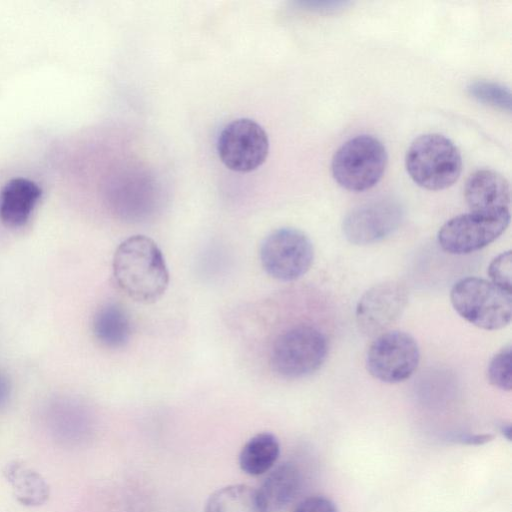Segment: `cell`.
Returning <instances> with one entry per match:
<instances>
[{
	"instance_id": "10",
	"label": "cell",
	"mask_w": 512,
	"mask_h": 512,
	"mask_svg": "<svg viewBox=\"0 0 512 512\" xmlns=\"http://www.w3.org/2000/svg\"><path fill=\"white\" fill-rule=\"evenodd\" d=\"M409 293L404 284L390 280L374 285L359 299L356 323L366 336L384 333L403 314Z\"/></svg>"
},
{
	"instance_id": "4",
	"label": "cell",
	"mask_w": 512,
	"mask_h": 512,
	"mask_svg": "<svg viewBox=\"0 0 512 512\" xmlns=\"http://www.w3.org/2000/svg\"><path fill=\"white\" fill-rule=\"evenodd\" d=\"M387 152L380 140L362 134L350 138L335 152L331 171L344 189L363 192L374 187L382 178L387 165Z\"/></svg>"
},
{
	"instance_id": "6",
	"label": "cell",
	"mask_w": 512,
	"mask_h": 512,
	"mask_svg": "<svg viewBox=\"0 0 512 512\" xmlns=\"http://www.w3.org/2000/svg\"><path fill=\"white\" fill-rule=\"evenodd\" d=\"M260 262L266 273L279 281H294L311 267L314 248L301 230L283 227L272 231L261 243Z\"/></svg>"
},
{
	"instance_id": "22",
	"label": "cell",
	"mask_w": 512,
	"mask_h": 512,
	"mask_svg": "<svg viewBox=\"0 0 512 512\" xmlns=\"http://www.w3.org/2000/svg\"><path fill=\"white\" fill-rule=\"evenodd\" d=\"M293 512H338V509L329 498L314 495L300 501Z\"/></svg>"
},
{
	"instance_id": "3",
	"label": "cell",
	"mask_w": 512,
	"mask_h": 512,
	"mask_svg": "<svg viewBox=\"0 0 512 512\" xmlns=\"http://www.w3.org/2000/svg\"><path fill=\"white\" fill-rule=\"evenodd\" d=\"M455 311L467 322L484 330L507 326L512 316L511 294L478 277L458 280L450 292Z\"/></svg>"
},
{
	"instance_id": "9",
	"label": "cell",
	"mask_w": 512,
	"mask_h": 512,
	"mask_svg": "<svg viewBox=\"0 0 512 512\" xmlns=\"http://www.w3.org/2000/svg\"><path fill=\"white\" fill-rule=\"evenodd\" d=\"M419 360V346L413 336L403 331H389L378 335L371 343L366 367L375 379L394 384L410 378Z\"/></svg>"
},
{
	"instance_id": "7",
	"label": "cell",
	"mask_w": 512,
	"mask_h": 512,
	"mask_svg": "<svg viewBox=\"0 0 512 512\" xmlns=\"http://www.w3.org/2000/svg\"><path fill=\"white\" fill-rule=\"evenodd\" d=\"M509 222V209L471 211L444 223L437 235L438 243L450 254H469L495 241L506 230Z\"/></svg>"
},
{
	"instance_id": "25",
	"label": "cell",
	"mask_w": 512,
	"mask_h": 512,
	"mask_svg": "<svg viewBox=\"0 0 512 512\" xmlns=\"http://www.w3.org/2000/svg\"><path fill=\"white\" fill-rule=\"evenodd\" d=\"M501 432L506 436L507 439L510 440L511 426L509 424H503L501 426Z\"/></svg>"
},
{
	"instance_id": "15",
	"label": "cell",
	"mask_w": 512,
	"mask_h": 512,
	"mask_svg": "<svg viewBox=\"0 0 512 512\" xmlns=\"http://www.w3.org/2000/svg\"><path fill=\"white\" fill-rule=\"evenodd\" d=\"M3 475L10 484L16 500L27 507L45 504L50 496V488L43 476L21 460L8 462Z\"/></svg>"
},
{
	"instance_id": "18",
	"label": "cell",
	"mask_w": 512,
	"mask_h": 512,
	"mask_svg": "<svg viewBox=\"0 0 512 512\" xmlns=\"http://www.w3.org/2000/svg\"><path fill=\"white\" fill-rule=\"evenodd\" d=\"M205 512H267L259 491L244 484L216 490L209 497Z\"/></svg>"
},
{
	"instance_id": "14",
	"label": "cell",
	"mask_w": 512,
	"mask_h": 512,
	"mask_svg": "<svg viewBox=\"0 0 512 512\" xmlns=\"http://www.w3.org/2000/svg\"><path fill=\"white\" fill-rule=\"evenodd\" d=\"M301 485L302 476L298 467L284 462L266 476L258 491L267 512H277L296 498Z\"/></svg>"
},
{
	"instance_id": "11",
	"label": "cell",
	"mask_w": 512,
	"mask_h": 512,
	"mask_svg": "<svg viewBox=\"0 0 512 512\" xmlns=\"http://www.w3.org/2000/svg\"><path fill=\"white\" fill-rule=\"evenodd\" d=\"M404 211L391 198L373 200L352 209L344 218L345 238L355 245L379 242L392 234L401 224Z\"/></svg>"
},
{
	"instance_id": "12",
	"label": "cell",
	"mask_w": 512,
	"mask_h": 512,
	"mask_svg": "<svg viewBox=\"0 0 512 512\" xmlns=\"http://www.w3.org/2000/svg\"><path fill=\"white\" fill-rule=\"evenodd\" d=\"M464 197L471 211L509 209L510 186L500 173L491 169H481L467 179Z\"/></svg>"
},
{
	"instance_id": "8",
	"label": "cell",
	"mask_w": 512,
	"mask_h": 512,
	"mask_svg": "<svg viewBox=\"0 0 512 512\" xmlns=\"http://www.w3.org/2000/svg\"><path fill=\"white\" fill-rule=\"evenodd\" d=\"M216 149L227 168L239 173H249L265 162L269 154V138L256 121L238 118L221 129Z\"/></svg>"
},
{
	"instance_id": "21",
	"label": "cell",
	"mask_w": 512,
	"mask_h": 512,
	"mask_svg": "<svg viewBox=\"0 0 512 512\" xmlns=\"http://www.w3.org/2000/svg\"><path fill=\"white\" fill-rule=\"evenodd\" d=\"M488 275L491 279V282L504 290L505 292L511 294V286H512V257L511 251H506L499 254L496 258L492 260L488 267Z\"/></svg>"
},
{
	"instance_id": "20",
	"label": "cell",
	"mask_w": 512,
	"mask_h": 512,
	"mask_svg": "<svg viewBox=\"0 0 512 512\" xmlns=\"http://www.w3.org/2000/svg\"><path fill=\"white\" fill-rule=\"evenodd\" d=\"M511 356V345L503 347L492 357L487 369L490 384L505 391H510L512 385Z\"/></svg>"
},
{
	"instance_id": "17",
	"label": "cell",
	"mask_w": 512,
	"mask_h": 512,
	"mask_svg": "<svg viewBox=\"0 0 512 512\" xmlns=\"http://www.w3.org/2000/svg\"><path fill=\"white\" fill-rule=\"evenodd\" d=\"M279 454L280 444L277 437L270 432H261L244 444L238 462L244 473L259 476L271 470Z\"/></svg>"
},
{
	"instance_id": "5",
	"label": "cell",
	"mask_w": 512,
	"mask_h": 512,
	"mask_svg": "<svg viewBox=\"0 0 512 512\" xmlns=\"http://www.w3.org/2000/svg\"><path fill=\"white\" fill-rule=\"evenodd\" d=\"M328 353L326 336L310 325L291 327L275 339L270 363L273 371L286 379H298L317 371Z\"/></svg>"
},
{
	"instance_id": "2",
	"label": "cell",
	"mask_w": 512,
	"mask_h": 512,
	"mask_svg": "<svg viewBox=\"0 0 512 512\" xmlns=\"http://www.w3.org/2000/svg\"><path fill=\"white\" fill-rule=\"evenodd\" d=\"M405 167L420 187L438 191L453 185L462 171V157L457 146L437 133L417 137L405 156Z\"/></svg>"
},
{
	"instance_id": "13",
	"label": "cell",
	"mask_w": 512,
	"mask_h": 512,
	"mask_svg": "<svg viewBox=\"0 0 512 512\" xmlns=\"http://www.w3.org/2000/svg\"><path fill=\"white\" fill-rule=\"evenodd\" d=\"M42 195L37 183L23 177L8 181L0 192V221L9 228L24 226Z\"/></svg>"
},
{
	"instance_id": "24",
	"label": "cell",
	"mask_w": 512,
	"mask_h": 512,
	"mask_svg": "<svg viewBox=\"0 0 512 512\" xmlns=\"http://www.w3.org/2000/svg\"><path fill=\"white\" fill-rule=\"evenodd\" d=\"M491 438V435H474L465 437L463 440L468 444H482L489 441Z\"/></svg>"
},
{
	"instance_id": "1",
	"label": "cell",
	"mask_w": 512,
	"mask_h": 512,
	"mask_svg": "<svg viewBox=\"0 0 512 512\" xmlns=\"http://www.w3.org/2000/svg\"><path fill=\"white\" fill-rule=\"evenodd\" d=\"M113 275L132 300L150 304L159 300L169 284V272L156 242L144 235L122 241L113 256Z\"/></svg>"
},
{
	"instance_id": "23",
	"label": "cell",
	"mask_w": 512,
	"mask_h": 512,
	"mask_svg": "<svg viewBox=\"0 0 512 512\" xmlns=\"http://www.w3.org/2000/svg\"><path fill=\"white\" fill-rule=\"evenodd\" d=\"M11 386L7 376L0 372V407L3 406L10 396Z\"/></svg>"
},
{
	"instance_id": "16",
	"label": "cell",
	"mask_w": 512,
	"mask_h": 512,
	"mask_svg": "<svg viewBox=\"0 0 512 512\" xmlns=\"http://www.w3.org/2000/svg\"><path fill=\"white\" fill-rule=\"evenodd\" d=\"M92 330L101 345L118 349L124 347L130 340L132 326L129 315L122 306L107 303L96 311Z\"/></svg>"
},
{
	"instance_id": "19",
	"label": "cell",
	"mask_w": 512,
	"mask_h": 512,
	"mask_svg": "<svg viewBox=\"0 0 512 512\" xmlns=\"http://www.w3.org/2000/svg\"><path fill=\"white\" fill-rule=\"evenodd\" d=\"M469 95L480 103L504 110H511V93L508 87L493 81H474L467 87Z\"/></svg>"
}]
</instances>
